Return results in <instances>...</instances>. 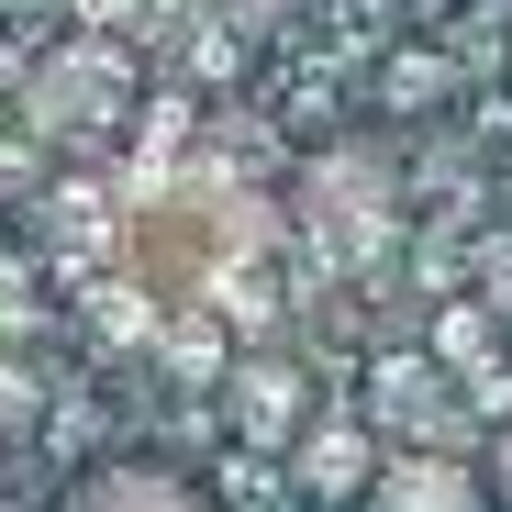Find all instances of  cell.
<instances>
[{
    "mask_svg": "<svg viewBox=\"0 0 512 512\" xmlns=\"http://www.w3.org/2000/svg\"><path fill=\"white\" fill-rule=\"evenodd\" d=\"M479 479H490V512H512V435L490 446V468H479Z\"/></svg>",
    "mask_w": 512,
    "mask_h": 512,
    "instance_id": "7",
    "label": "cell"
},
{
    "mask_svg": "<svg viewBox=\"0 0 512 512\" xmlns=\"http://www.w3.org/2000/svg\"><path fill=\"white\" fill-rule=\"evenodd\" d=\"M56 512H212L201 490H179L167 468H101V479H78Z\"/></svg>",
    "mask_w": 512,
    "mask_h": 512,
    "instance_id": "4",
    "label": "cell"
},
{
    "mask_svg": "<svg viewBox=\"0 0 512 512\" xmlns=\"http://www.w3.org/2000/svg\"><path fill=\"white\" fill-rule=\"evenodd\" d=\"M0 423H23V379H0Z\"/></svg>",
    "mask_w": 512,
    "mask_h": 512,
    "instance_id": "8",
    "label": "cell"
},
{
    "mask_svg": "<svg viewBox=\"0 0 512 512\" xmlns=\"http://www.w3.org/2000/svg\"><path fill=\"white\" fill-rule=\"evenodd\" d=\"M234 401H245V423H268V435L290 423V379H279V368H268V379L245 368V379H234Z\"/></svg>",
    "mask_w": 512,
    "mask_h": 512,
    "instance_id": "5",
    "label": "cell"
},
{
    "mask_svg": "<svg viewBox=\"0 0 512 512\" xmlns=\"http://www.w3.org/2000/svg\"><path fill=\"white\" fill-rule=\"evenodd\" d=\"M223 12H234V23H245V34H279V23H290V12H301V0H223Z\"/></svg>",
    "mask_w": 512,
    "mask_h": 512,
    "instance_id": "6",
    "label": "cell"
},
{
    "mask_svg": "<svg viewBox=\"0 0 512 512\" xmlns=\"http://www.w3.org/2000/svg\"><path fill=\"white\" fill-rule=\"evenodd\" d=\"M23 112H34V134H56V145H101V134L123 123V78H112L101 56H45L34 90H23Z\"/></svg>",
    "mask_w": 512,
    "mask_h": 512,
    "instance_id": "1",
    "label": "cell"
},
{
    "mask_svg": "<svg viewBox=\"0 0 512 512\" xmlns=\"http://www.w3.org/2000/svg\"><path fill=\"white\" fill-rule=\"evenodd\" d=\"M357 512H490V479L457 457H390V468H368Z\"/></svg>",
    "mask_w": 512,
    "mask_h": 512,
    "instance_id": "2",
    "label": "cell"
},
{
    "mask_svg": "<svg viewBox=\"0 0 512 512\" xmlns=\"http://www.w3.org/2000/svg\"><path fill=\"white\" fill-rule=\"evenodd\" d=\"M379 212H390L379 156H323V167H312V234H323L334 256H357V245L379 234Z\"/></svg>",
    "mask_w": 512,
    "mask_h": 512,
    "instance_id": "3",
    "label": "cell"
}]
</instances>
